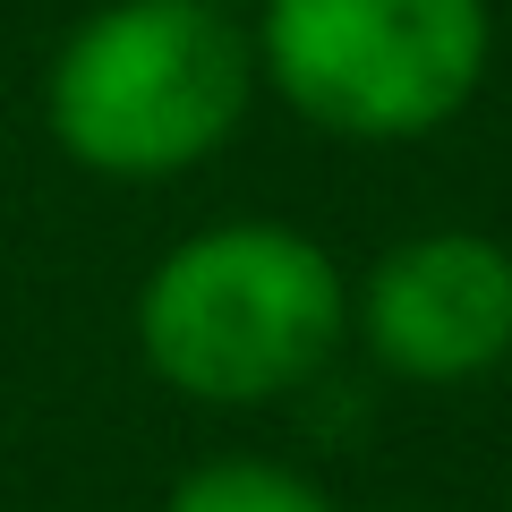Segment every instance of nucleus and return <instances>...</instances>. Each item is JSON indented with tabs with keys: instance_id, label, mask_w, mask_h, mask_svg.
I'll use <instances>...</instances> for the list:
<instances>
[{
	"instance_id": "f257e3e1",
	"label": "nucleus",
	"mask_w": 512,
	"mask_h": 512,
	"mask_svg": "<svg viewBox=\"0 0 512 512\" xmlns=\"http://www.w3.org/2000/svg\"><path fill=\"white\" fill-rule=\"evenodd\" d=\"M350 291L342 265L291 222H214L146 274L137 342L188 402H282L342 350Z\"/></svg>"
},
{
	"instance_id": "f03ea898",
	"label": "nucleus",
	"mask_w": 512,
	"mask_h": 512,
	"mask_svg": "<svg viewBox=\"0 0 512 512\" xmlns=\"http://www.w3.org/2000/svg\"><path fill=\"white\" fill-rule=\"evenodd\" d=\"M256 86V35L222 0H111L60 43L43 111L103 180H163L222 146Z\"/></svg>"
},
{
	"instance_id": "7ed1b4c3",
	"label": "nucleus",
	"mask_w": 512,
	"mask_h": 512,
	"mask_svg": "<svg viewBox=\"0 0 512 512\" xmlns=\"http://www.w3.org/2000/svg\"><path fill=\"white\" fill-rule=\"evenodd\" d=\"M495 60L487 0H265L256 69L325 137L402 146L478 103Z\"/></svg>"
},
{
	"instance_id": "20e7f679",
	"label": "nucleus",
	"mask_w": 512,
	"mask_h": 512,
	"mask_svg": "<svg viewBox=\"0 0 512 512\" xmlns=\"http://www.w3.org/2000/svg\"><path fill=\"white\" fill-rule=\"evenodd\" d=\"M359 342L402 384H478L512 359V248L487 231H419L376 256Z\"/></svg>"
},
{
	"instance_id": "39448f33",
	"label": "nucleus",
	"mask_w": 512,
	"mask_h": 512,
	"mask_svg": "<svg viewBox=\"0 0 512 512\" xmlns=\"http://www.w3.org/2000/svg\"><path fill=\"white\" fill-rule=\"evenodd\" d=\"M163 512H342V504L282 461H205L171 487Z\"/></svg>"
},
{
	"instance_id": "423d86ee",
	"label": "nucleus",
	"mask_w": 512,
	"mask_h": 512,
	"mask_svg": "<svg viewBox=\"0 0 512 512\" xmlns=\"http://www.w3.org/2000/svg\"><path fill=\"white\" fill-rule=\"evenodd\" d=\"M222 9H265V0H222Z\"/></svg>"
}]
</instances>
